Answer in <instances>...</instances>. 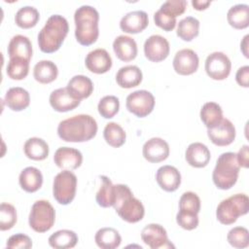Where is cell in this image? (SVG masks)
Wrapping results in <instances>:
<instances>
[{"label": "cell", "mask_w": 249, "mask_h": 249, "mask_svg": "<svg viewBox=\"0 0 249 249\" xmlns=\"http://www.w3.org/2000/svg\"><path fill=\"white\" fill-rule=\"evenodd\" d=\"M97 133L95 119L87 114L75 115L61 121L57 125V135L65 142H86Z\"/></svg>", "instance_id": "6da1fadb"}, {"label": "cell", "mask_w": 249, "mask_h": 249, "mask_svg": "<svg viewBox=\"0 0 249 249\" xmlns=\"http://www.w3.org/2000/svg\"><path fill=\"white\" fill-rule=\"evenodd\" d=\"M114 209L118 215L127 223H137L145 215V208L142 202L133 196L128 186L124 184L114 185Z\"/></svg>", "instance_id": "7a4b0ae2"}, {"label": "cell", "mask_w": 249, "mask_h": 249, "mask_svg": "<svg viewBox=\"0 0 249 249\" xmlns=\"http://www.w3.org/2000/svg\"><path fill=\"white\" fill-rule=\"evenodd\" d=\"M75 37L79 44L89 46L96 42L99 29V14L97 10L89 5L79 7L74 14Z\"/></svg>", "instance_id": "3957f363"}, {"label": "cell", "mask_w": 249, "mask_h": 249, "mask_svg": "<svg viewBox=\"0 0 249 249\" xmlns=\"http://www.w3.org/2000/svg\"><path fill=\"white\" fill-rule=\"evenodd\" d=\"M67 19L60 15L51 16L38 34L40 50L46 53L56 52L68 34Z\"/></svg>", "instance_id": "277c9868"}, {"label": "cell", "mask_w": 249, "mask_h": 249, "mask_svg": "<svg viewBox=\"0 0 249 249\" xmlns=\"http://www.w3.org/2000/svg\"><path fill=\"white\" fill-rule=\"evenodd\" d=\"M239 169L236 154L232 152L221 154L212 172L213 183L220 190H230L237 181Z\"/></svg>", "instance_id": "5b68a950"}, {"label": "cell", "mask_w": 249, "mask_h": 249, "mask_svg": "<svg viewBox=\"0 0 249 249\" xmlns=\"http://www.w3.org/2000/svg\"><path fill=\"white\" fill-rule=\"evenodd\" d=\"M249 198L245 194H235L223 199L217 206L216 217L223 225H231L237 218L248 213Z\"/></svg>", "instance_id": "8992f818"}, {"label": "cell", "mask_w": 249, "mask_h": 249, "mask_svg": "<svg viewBox=\"0 0 249 249\" xmlns=\"http://www.w3.org/2000/svg\"><path fill=\"white\" fill-rule=\"evenodd\" d=\"M55 221V210L53 205L45 199L37 200L31 206L28 217L30 228L36 232L50 231Z\"/></svg>", "instance_id": "52a82bcc"}, {"label": "cell", "mask_w": 249, "mask_h": 249, "mask_svg": "<svg viewBox=\"0 0 249 249\" xmlns=\"http://www.w3.org/2000/svg\"><path fill=\"white\" fill-rule=\"evenodd\" d=\"M77 176L71 170H62L53 179V195L54 199L62 205H67L75 197Z\"/></svg>", "instance_id": "ba28073f"}, {"label": "cell", "mask_w": 249, "mask_h": 249, "mask_svg": "<svg viewBox=\"0 0 249 249\" xmlns=\"http://www.w3.org/2000/svg\"><path fill=\"white\" fill-rule=\"evenodd\" d=\"M125 107L128 112L132 113L136 117L144 118L154 110L155 97L146 89L135 90L127 95Z\"/></svg>", "instance_id": "9c48e42d"}, {"label": "cell", "mask_w": 249, "mask_h": 249, "mask_svg": "<svg viewBox=\"0 0 249 249\" xmlns=\"http://www.w3.org/2000/svg\"><path fill=\"white\" fill-rule=\"evenodd\" d=\"M204 68L208 77L216 81H222L229 77L231 70V62L226 53L214 52L206 57Z\"/></svg>", "instance_id": "30bf717a"}, {"label": "cell", "mask_w": 249, "mask_h": 249, "mask_svg": "<svg viewBox=\"0 0 249 249\" xmlns=\"http://www.w3.org/2000/svg\"><path fill=\"white\" fill-rule=\"evenodd\" d=\"M143 242L152 249L174 248L175 246L169 241L166 230L159 224H149L141 231Z\"/></svg>", "instance_id": "8fae6325"}, {"label": "cell", "mask_w": 249, "mask_h": 249, "mask_svg": "<svg viewBox=\"0 0 249 249\" xmlns=\"http://www.w3.org/2000/svg\"><path fill=\"white\" fill-rule=\"evenodd\" d=\"M170 47L166 38L155 34L146 39L144 43V54L152 62H160L169 54Z\"/></svg>", "instance_id": "7c38bea8"}, {"label": "cell", "mask_w": 249, "mask_h": 249, "mask_svg": "<svg viewBox=\"0 0 249 249\" xmlns=\"http://www.w3.org/2000/svg\"><path fill=\"white\" fill-rule=\"evenodd\" d=\"M235 134L233 124L229 119L225 118L215 126L207 128V135L211 142L220 147L231 144L235 139Z\"/></svg>", "instance_id": "4fadbf2b"}, {"label": "cell", "mask_w": 249, "mask_h": 249, "mask_svg": "<svg viewBox=\"0 0 249 249\" xmlns=\"http://www.w3.org/2000/svg\"><path fill=\"white\" fill-rule=\"evenodd\" d=\"M173 68L179 75L188 76L194 74L199 65L197 53L191 49H182L176 53L173 58Z\"/></svg>", "instance_id": "5bb4252c"}, {"label": "cell", "mask_w": 249, "mask_h": 249, "mask_svg": "<svg viewBox=\"0 0 249 249\" xmlns=\"http://www.w3.org/2000/svg\"><path fill=\"white\" fill-rule=\"evenodd\" d=\"M142 154L144 159L150 162H160L168 158L169 145L162 138L153 137L144 143Z\"/></svg>", "instance_id": "9a60e30c"}, {"label": "cell", "mask_w": 249, "mask_h": 249, "mask_svg": "<svg viewBox=\"0 0 249 249\" xmlns=\"http://www.w3.org/2000/svg\"><path fill=\"white\" fill-rule=\"evenodd\" d=\"M53 161L63 170H74L81 166L83 162L82 153L71 147H60L53 155Z\"/></svg>", "instance_id": "2e32d148"}, {"label": "cell", "mask_w": 249, "mask_h": 249, "mask_svg": "<svg viewBox=\"0 0 249 249\" xmlns=\"http://www.w3.org/2000/svg\"><path fill=\"white\" fill-rule=\"evenodd\" d=\"M112 57L105 49H95L89 52L85 59L86 67L92 73L104 74L112 67Z\"/></svg>", "instance_id": "e0dca14e"}, {"label": "cell", "mask_w": 249, "mask_h": 249, "mask_svg": "<svg viewBox=\"0 0 249 249\" xmlns=\"http://www.w3.org/2000/svg\"><path fill=\"white\" fill-rule=\"evenodd\" d=\"M149 24L148 14L144 11H132L124 15L120 21L121 29L128 34L142 32Z\"/></svg>", "instance_id": "ac0fdd59"}, {"label": "cell", "mask_w": 249, "mask_h": 249, "mask_svg": "<svg viewBox=\"0 0 249 249\" xmlns=\"http://www.w3.org/2000/svg\"><path fill=\"white\" fill-rule=\"evenodd\" d=\"M49 101L53 110L61 113L71 111L81 103V100L75 98L67 88H60L52 91Z\"/></svg>", "instance_id": "d6986e66"}, {"label": "cell", "mask_w": 249, "mask_h": 249, "mask_svg": "<svg viewBox=\"0 0 249 249\" xmlns=\"http://www.w3.org/2000/svg\"><path fill=\"white\" fill-rule=\"evenodd\" d=\"M156 180L163 191L171 193L179 188L181 184V174L175 166L167 164L158 169Z\"/></svg>", "instance_id": "ffe728a7"}, {"label": "cell", "mask_w": 249, "mask_h": 249, "mask_svg": "<svg viewBox=\"0 0 249 249\" xmlns=\"http://www.w3.org/2000/svg\"><path fill=\"white\" fill-rule=\"evenodd\" d=\"M210 158L211 154L209 149L200 142L191 143L185 152L186 161L196 168L205 167L209 163Z\"/></svg>", "instance_id": "44dd1931"}, {"label": "cell", "mask_w": 249, "mask_h": 249, "mask_svg": "<svg viewBox=\"0 0 249 249\" xmlns=\"http://www.w3.org/2000/svg\"><path fill=\"white\" fill-rule=\"evenodd\" d=\"M113 50L117 57L124 62L133 60L138 52L135 40L126 35H120L114 40Z\"/></svg>", "instance_id": "7402d4cb"}, {"label": "cell", "mask_w": 249, "mask_h": 249, "mask_svg": "<svg viewBox=\"0 0 249 249\" xmlns=\"http://www.w3.org/2000/svg\"><path fill=\"white\" fill-rule=\"evenodd\" d=\"M143 74L136 65H126L121 67L116 74L117 84L123 89L135 88L142 82Z\"/></svg>", "instance_id": "603a6c76"}, {"label": "cell", "mask_w": 249, "mask_h": 249, "mask_svg": "<svg viewBox=\"0 0 249 249\" xmlns=\"http://www.w3.org/2000/svg\"><path fill=\"white\" fill-rule=\"evenodd\" d=\"M4 100L8 108L13 111L19 112L29 106L30 95L29 92L23 88L14 87L7 90Z\"/></svg>", "instance_id": "cb8c5ba5"}, {"label": "cell", "mask_w": 249, "mask_h": 249, "mask_svg": "<svg viewBox=\"0 0 249 249\" xmlns=\"http://www.w3.org/2000/svg\"><path fill=\"white\" fill-rule=\"evenodd\" d=\"M18 183L26 193H35L42 187L43 175L38 168L28 166L19 173Z\"/></svg>", "instance_id": "d4e9b609"}, {"label": "cell", "mask_w": 249, "mask_h": 249, "mask_svg": "<svg viewBox=\"0 0 249 249\" xmlns=\"http://www.w3.org/2000/svg\"><path fill=\"white\" fill-rule=\"evenodd\" d=\"M8 54L10 58L22 57L30 61L32 57V44L24 35H15L9 42Z\"/></svg>", "instance_id": "484cf974"}, {"label": "cell", "mask_w": 249, "mask_h": 249, "mask_svg": "<svg viewBox=\"0 0 249 249\" xmlns=\"http://www.w3.org/2000/svg\"><path fill=\"white\" fill-rule=\"evenodd\" d=\"M66 88L75 98L82 100L92 93L93 83L85 75H76L69 80Z\"/></svg>", "instance_id": "4316f807"}, {"label": "cell", "mask_w": 249, "mask_h": 249, "mask_svg": "<svg viewBox=\"0 0 249 249\" xmlns=\"http://www.w3.org/2000/svg\"><path fill=\"white\" fill-rule=\"evenodd\" d=\"M57 75L58 68L51 60H40L33 68V77L40 84H50L57 78Z\"/></svg>", "instance_id": "83f0119b"}, {"label": "cell", "mask_w": 249, "mask_h": 249, "mask_svg": "<svg viewBox=\"0 0 249 249\" xmlns=\"http://www.w3.org/2000/svg\"><path fill=\"white\" fill-rule=\"evenodd\" d=\"M49 145L39 137H31L27 139L23 145L24 155L33 160H43L49 155Z\"/></svg>", "instance_id": "f1b7e54d"}, {"label": "cell", "mask_w": 249, "mask_h": 249, "mask_svg": "<svg viewBox=\"0 0 249 249\" xmlns=\"http://www.w3.org/2000/svg\"><path fill=\"white\" fill-rule=\"evenodd\" d=\"M94 241L101 249H115L121 245L122 237L114 228H101L96 231Z\"/></svg>", "instance_id": "f546056e"}, {"label": "cell", "mask_w": 249, "mask_h": 249, "mask_svg": "<svg viewBox=\"0 0 249 249\" xmlns=\"http://www.w3.org/2000/svg\"><path fill=\"white\" fill-rule=\"evenodd\" d=\"M227 19L231 26L235 29H244L249 25V6L236 4L231 7L227 13Z\"/></svg>", "instance_id": "4dcf8cb0"}, {"label": "cell", "mask_w": 249, "mask_h": 249, "mask_svg": "<svg viewBox=\"0 0 249 249\" xmlns=\"http://www.w3.org/2000/svg\"><path fill=\"white\" fill-rule=\"evenodd\" d=\"M49 244L55 249H69L76 246L78 242V235L75 231L70 230H59L50 235Z\"/></svg>", "instance_id": "1f68e13d"}, {"label": "cell", "mask_w": 249, "mask_h": 249, "mask_svg": "<svg viewBox=\"0 0 249 249\" xmlns=\"http://www.w3.org/2000/svg\"><path fill=\"white\" fill-rule=\"evenodd\" d=\"M200 120L207 127H213L223 120V110L216 102H206L200 109Z\"/></svg>", "instance_id": "d6a6232c"}, {"label": "cell", "mask_w": 249, "mask_h": 249, "mask_svg": "<svg viewBox=\"0 0 249 249\" xmlns=\"http://www.w3.org/2000/svg\"><path fill=\"white\" fill-rule=\"evenodd\" d=\"M199 32V21L194 17H186L177 24V36L183 41L190 42L195 39Z\"/></svg>", "instance_id": "836d02e7"}, {"label": "cell", "mask_w": 249, "mask_h": 249, "mask_svg": "<svg viewBox=\"0 0 249 249\" xmlns=\"http://www.w3.org/2000/svg\"><path fill=\"white\" fill-rule=\"evenodd\" d=\"M40 18V14L35 7L24 6L21 7L15 16L16 24L23 29L34 27Z\"/></svg>", "instance_id": "e575fe53"}, {"label": "cell", "mask_w": 249, "mask_h": 249, "mask_svg": "<svg viewBox=\"0 0 249 249\" xmlns=\"http://www.w3.org/2000/svg\"><path fill=\"white\" fill-rule=\"evenodd\" d=\"M103 137L107 144L114 148H119L124 144L126 134L119 124L111 122L105 125L103 129Z\"/></svg>", "instance_id": "d590c367"}, {"label": "cell", "mask_w": 249, "mask_h": 249, "mask_svg": "<svg viewBox=\"0 0 249 249\" xmlns=\"http://www.w3.org/2000/svg\"><path fill=\"white\" fill-rule=\"evenodd\" d=\"M100 180L101 186L95 196L96 202L103 208L111 207L114 201V185L112 181L105 175H101Z\"/></svg>", "instance_id": "8d00e7d4"}, {"label": "cell", "mask_w": 249, "mask_h": 249, "mask_svg": "<svg viewBox=\"0 0 249 249\" xmlns=\"http://www.w3.org/2000/svg\"><path fill=\"white\" fill-rule=\"evenodd\" d=\"M29 72V60L22 57H13L10 58L6 73L9 78L12 80H22L24 79Z\"/></svg>", "instance_id": "74e56055"}, {"label": "cell", "mask_w": 249, "mask_h": 249, "mask_svg": "<svg viewBox=\"0 0 249 249\" xmlns=\"http://www.w3.org/2000/svg\"><path fill=\"white\" fill-rule=\"evenodd\" d=\"M120 109V100L115 95H106L102 97L97 105L98 113L104 119L113 118Z\"/></svg>", "instance_id": "f35d334b"}, {"label": "cell", "mask_w": 249, "mask_h": 249, "mask_svg": "<svg viewBox=\"0 0 249 249\" xmlns=\"http://www.w3.org/2000/svg\"><path fill=\"white\" fill-rule=\"evenodd\" d=\"M227 240L234 248H246L249 245V231L244 227H234L229 231Z\"/></svg>", "instance_id": "ab89813d"}, {"label": "cell", "mask_w": 249, "mask_h": 249, "mask_svg": "<svg viewBox=\"0 0 249 249\" xmlns=\"http://www.w3.org/2000/svg\"><path fill=\"white\" fill-rule=\"evenodd\" d=\"M17 210L14 205L2 202L0 205V230L8 231L17 223Z\"/></svg>", "instance_id": "60d3db41"}, {"label": "cell", "mask_w": 249, "mask_h": 249, "mask_svg": "<svg viewBox=\"0 0 249 249\" xmlns=\"http://www.w3.org/2000/svg\"><path fill=\"white\" fill-rule=\"evenodd\" d=\"M179 210L197 213L200 211V198L194 192H185L179 199Z\"/></svg>", "instance_id": "b9f144b4"}, {"label": "cell", "mask_w": 249, "mask_h": 249, "mask_svg": "<svg viewBox=\"0 0 249 249\" xmlns=\"http://www.w3.org/2000/svg\"><path fill=\"white\" fill-rule=\"evenodd\" d=\"M176 222L182 229L192 231L198 226L199 220L197 213L179 210L176 215Z\"/></svg>", "instance_id": "7bdbcfd3"}, {"label": "cell", "mask_w": 249, "mask_h": 249, "mask_svg": "<svg viewBox=\"0 0 249 249\" xmlns=\"http://www.w3.org/2000/svg\"><path fill=\"white\" fill-rule=\"evenodd\" d=\"M154 21L157 26L163 29L164 31H171L176 26V18L172 17L160 9L154 14Z\"/></svg>", "instance_id": "ee69618b"}, {"label": "cell", "mask_w": 249, "mask_h": 249, "mask_svg": "<svg viewBox=\"0 0 249 249\" xmlns=\"http://www.w3.org/2000/svg\"><path fill=\"white\" fill-rule=\"evenodd\" d=\"M187 7V1L185 0H168L160 6V10L164 13L177 18L182 15Z\"/></svg>", "instance_id": "f6af8a7d"}, {"label": "cell", "mask_w": 249, "mask_h": 249, "mask_svg": "<svg viewBox=\"0 0 249 249\" xmlns=\"http://www.w3.org/2000/svg\"><path fill=\"white\" fill-rule=\"evenodd\" d=\"M7 248H19V249H29L32 247L31 238L23 233H16L8 238Z\"/></svg>", "instance_id": "bcb514c9"}, {"label": "cell", "mask_w": 249, "mask_h": 249, "mask_svg": "<svg viewBox=\"0 0 249 249\" xmlns=\"http://www.w3.org/2000/svg\"><path fill=\"white\" fill-rule=\"evenodd\" d=\"M235 80L236 83L243 88L249 87V66L244 65L238 68L235 74Z\"/></svg>", "instance_id": "7dc6e473"}, {"label": "cell", "mask_w": 249, "mask_h": 249, "mask_svg": "<svg viewBox=\"0 0 249 249\" xmlns=\"http://www.w3.org/2000/svg\"><path fill=\"white\" fill-rule=\"evenodd\" d=\"M236 160L239 166L247 168L249 165V153H248V145H243L241 149L236 154Z\"/></svg>", "instance_id": "c3c4849f"}, {"label": "cell", "mask_w": 249, "mask_h": 249, "mask_svg": "<svg viewBox=\"0 0 249 249\" xmlns=\"http://www.w3.org/2000/svg\"><path fill=\"white\" fill-rule=\"evenodd\" d=\"M211 4V2L209 0H193L192 1V5L194 7V9L197 10V11H202L208 8V6Z\"/></svg>", "instance_id": "681fc988"}, {"label": "cell", "mask_w": 249, "mask_h": 249, "mask_svg": "<svg viewBox=\"0 0 249 249\" xmlns=\"http://www.w3.org/2000/svg\"><path fill=\"white\" fill-rule=\"evenodd\" d=\"M248 38H249V35H245L243 37V40L240 43V50L246 58L249 57V55H248Z\"/></svg>", "instance_id": "f907efd6"}]
</instances>
